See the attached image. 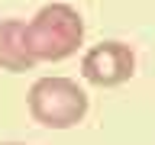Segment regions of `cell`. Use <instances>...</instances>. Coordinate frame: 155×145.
Segmentation results:
<instances>
[{
    "label": "cell",
    "mask_w": 155,
    "mask_h": 145,
    "mask_svg": "<svg viewBox=\"0 0 155 145\" xmlns=\"http://www.w3.org/2000/svg\"><path fill=\"white\" fill-rule=\"evenodd\" d=\"M84 42V19L71 3H45L26 23V45L36 61H65Z\"/></svg>",
    "instance_id": "1"
},
{
    "label": "cell",
    "mask_w": 155,
    "mask_h": 145,
    "mask_svg": "<svg viewBox=\"0 0 155 145\" xmlns=\"http://www.w3.org/2000/svg\"><path fill=\"white\" fill-rule=\"evenodd\" d=\"M29 116L45 129H71L87 113V94L78 87V81L61 74L39 77L29 87Z\"/></svg>",
    "instance_id": "2"
},
{
    "label": "cell",
    "mask_w": 155,
    "mask_h": 145,
    "mask_svg": "<svg viewBox=\"0 0 155 145\" xmlns=\"http://www.w3.org/2000/svg\"><path fill=\"white\" fill-rule=\"evenodd\" d=\"M81 74L94 87H120L136 74V52L120 39L87 48L81 58Z\"/></svg>",
    "instance_id": "3"
},
{
    "label": "cell",
    "mask_w": 155,
    "mask_h": 145,
    "mask_svg": "<svg viewBox=\"0 0 155 145\" xmlns=\"http://www.w3.org/2000/svg\"><path fill=\"white\" fill-rule=\"evenodd\" d=\"M39 61L26 45V19H3L0 23V71L23 74L32 71Z\"/></svg>",
    "instance_id": "4"
},
{
    "label": "cell",
    "mask_w": 155,
    "mask_h": 145,
    "mask_svg": "<svg viewBox=\"0 0 155 145\" xmlns=\"http://www.w3.org/2000/svg\"><path fill=\"white\" fill-rule=\"evenodd\" d=\"M7 145H19V142H7Z\"/></svg>",
    "instance_id": "5"
}]
</instances>
